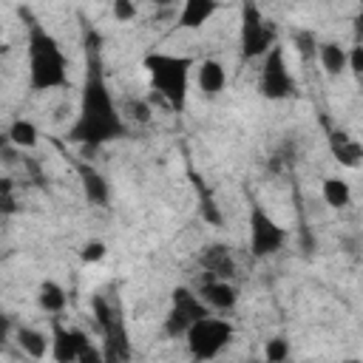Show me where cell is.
Instances as JSON below:
<instances>
[{
    "label": "cell",
    "instance_id": "10",
    "mask_svg": "<svg viewBox=\"0 0 363 363\" xmlns=\"http://www.w3.org/2000/svg\"><path fill=\"white\" fill-rule=\"evenodd\" d=\"M207 303L199 298V292H193L190 286H176L170 295V312L164 318V332L170 337H184V332L201 318L207 315Z\"/></svg>",
    "mask_w": 363,
    "mask_h": 363
},
{
    "label": "cell",
    "instance_id": "11",
    "mask_svg": "<svg viewBox=\"0 0 363 363\" xmlns=\"http://www.w3.org/2000/svg\"><path fill=\"white\" fill-rule=\"evenodd\" d=\"M199 298L207 303V309L216 312H230L238 303V289L233 284V278H213L204 275L199 281Z\"/></svg>",
    "mask_w": 363,
    "mask_h": 363
},
{
    "label": "cell",
    "instance_id": "1",
    "mask_svg": "<svg viewBox=\"0 0 363 363\" xmlns=\"http://www.w3.org/2000/svg\"><path fill=\"white\" fill-rule=\"evenodd\" d=\"M128 136V125L116 108V99L105 82L99 51L88 48V65L79 94V111L74 125L68 128V142L85 145V147H102L108 142H116Z\"/></svg>",
    "mask_w": 363,
    "mask_h": 363
},
{
    "label": "cell",
    "instance_id": "8",
    "mask_svg": "<svg viewBox=\"0 0 363 363\" xmlns=\"http://www.w3.org/2000/svg\"><path fill=\"white\" fill-rule=\"evenodd\" d=\"M286 238H289L286 227H281L258 201H252L250 204V252L255 258L275 255L286 244Z\"/></svg>",
    "mask_w": 363,
    "mask_h": 363
},
{
    "label": "cell",
    "instance_id": "28",
    "mask_svg": "<svg viewBox=\"0 0 363 363\" xmlns=\"http://www.w3.org/2000/svg\"><path fill=\"white\" fill-rule=\"evenodd\" d=\"M11 332H14V323H11V318H9V315L0 309V346H3V343L11 337Z\"/></svg>",
    "mask_w": 363,
    "mask_h": 363
},
{
    "label": "cell",
    "instance_id": "23",
    "mask_svg": "<svg viewBox=\"0 0 363 363\" xmlns=\"http://www.w3.org/2000/svg\"><path fill=\"white\" fill-rule=\"evenodd\" d=\"M111 11H113V20L130 23L136 20V0H111Z\"/></svg>",
    "mask_w": 363,
    "mask_h": 363
},
{
    "label": "cell",
    "instance_id": "21",
    "mask_svg": "<svg viewBox=\"0 0 363 363\" xmlns=\"http://www.w3.org/2000/svg\"><path fill=\"white\" fill-rule=\"evenodd\" d=\"M6 133H9L11 147H20V150H31L40 142V130H37V125L31 119H14Z\"/></svg>",
    "mask_w": 363,
    "mask_h": 363
},
{
    "label": "cell",
    "instance_id": "4",
    "mask_svg": "<svg viewBox=\"0 0 363 363\" xmlns=\"http://www.w3.org/2000/svg\"><path fill=\"white\" fill-rule=\"evenodd\" d=\"M235 337V326L227 320V318H216V315H201L187 332H184V340H187V349L196 360H213L218 357Z\"/></svg>",
    "mask_w": 363,
    "mask_h": 363
},
{
    "label": "cell",
    "instance_id": "15",
    "mask_svg": "<svg viewBox=\"0 0 363 363\" xmlns=\"http://www.w3.org/2000/svg\"><path fill=\"white\" fill-rule=\"evenodd\" d=\"M218 9H221L218 0H184L182 3V11H179V26L196 31L204 23H210L218 14Z\"/></svg>",
    "mask_w": 363,
    "mask_h": 363
},
{
    "label": "cell",
    "instance_id": "12",
    "mask_svg": "<svg viewBox=\"0 0 363 363\" xmlns=\"http://www.w3.org/2000/svg\"><path fill=\"white\" fill-rule=\"evenodd\" d=\"M196 82H199V88H201V94L204 96H218L221 91H224V85H227V68L218 62V60H199L196 65Z\"/></svg>",
    "mask_w": 363,
    "mask_h": 363
},
{
    "label": "cell",
    "instance_id": "14",
    "mask_svg": "<svg viewBox=\"0 0 363 363\" xmlns=\"http://www.w3.org/2000/svg\"><path fill=\"white\" fill-rule=\"evenodd\" d=\"M77 173H79L85 199H88L91 204H108V199H111V184H108V179H105L96 167H91L88 162H77Z\"/></svg>",
    "mask_w": 363,
    "mask_h": 363
},
{
    "label": "cell",
    "instance_id": "5",
    "mask_svg": "<svg viewBox=\"0 0 363 363\" xmlns=\"http://www.w3.org/2000/svg\"><path fill=\"white\" fill-rule=\"evenodd\" d=\"M94 315H96V326L105 337L102 360H128L130 349H128V332L122 323L119 303L108 295H94Z\"/></svg>",
    "mask_w": 363,
    "mask_h": 363
},
{
    "label": "cell",
    "instance_id": "6",
    "mask_svg": "<svg viewBox=\"0 0 363 363\" xmlns=\"http://www.w3.org/2000/svg\"><path fill=\"white\" fill-rule=\"evenodd\" d=\"M48 354L57 360V363H91V360H102V352L94 349L91 337L77 329V326H65L60 320V315L51 318V349Z\"/></svg>",
    "mask_w": 363,
    "mask_h": 363
},
{
    "label": "cell",
    "instance_id": "13",
    "mask_svg": "<svg viewBox=\"0 0 363 363\" xmlns=\"http://www.w3.org/2000/svg\"><path fill=\"white\" fill-rule=\"evenodd\" d=\"M329 150H332L335 162H340L343 167H360V162H363L360 142L346 130H332L329 133Z\"/></svg>",
    "mask_w": 363,
    "mask_h": 363
},
{
    "label": "cell",
    "instance_id": "9",
    "mask_svg": "<svg viewBox=\"0 0 363 363\" xmlns=\"http://www.w3.org/2000/svg\"><path fill=\"white\" fill-rule=\"evenodd\" d=\"M258 91L264 99H286L295 94V79L289 74L284 48L275 43L261 57V74H258Z\"/></svg>",
    "mask_w": 363,
    "mask_h": 363
},
{
    "label": "cell",
    "instance_id": "2",
    "mask_svg": "<svg viewBox=\"0 0 363 363\" xmlns=\"http://www.w3.org/2000/svg\"><path fill=\"white\" fill-rule=\"evenodd\" d=\"M68 57L60 48L57 37L40 23H28V88L31 91H57L68 88Z\"/></svg>",
    "mask_w": 363,
    "mask_h": 363
},
{
    "label": "cell",
    "instance_id": "30",
    "mask_svg": "<svg viewBox=\"0 0 363 363\" xmlns=\"http://www.w3.org/2000/svg\"><path fill=\"white\" fill-rule=\"evenodd\" d=\"M0 37H3V26H0Z\"/></svg>",
    "mask_w": 363,
    "mask_h": 363
},
{
    "label": "cell",
    "instance_id": "3",
    "mask_svg": "<svg viewBox=\"0 0 363 363\" xmlns=\"http://www.w3.org/2000/svg\"><path fill=\"white\" fill-rule=\"evenodd\" d=\"M196 60L193 57H179V54H147L142 60L145 74L150 77L153 91L159 94V99H164L173 111H182L187 102V85H190V71H193Z\"/></svg>",
    "mask_w": 363,
    "mask_h": 363
},
{
    "label": "cell",
    "instance_id": "16",
    "mask_svg": "<svg viewBox=\"0 0 363 363\" xmlns=\"http://www.w3.org/2000/svg\"><path fill=\"white\" fill-rule=\"evenodd\" d=\"M199 261H201V267H204V275H213V278H233V275H235L233 252H230V247H224V244L207 247Z\"/></svg>",
    "mask_w": 363,
    "mask_h": 363
},
{
    "label": "cell",
    "instance_id": "20",
    "mask_svg": "<svg viewBox=\"0 0 363 363\" xmlns=\"http://www.w3.org/2000/svg\"><path fill=\"white\" fill-rule=\"evenodd\" d=\"M14 337H17V346L28 354V357H45L48 354V349H51V337H45L40 329H28V326H20L17 332H14Z\"/></svg>",
    "mask_w": 363,
    "mask_h": 363
},
{
    "label": "cell",
    "instance_id": "18",
    "mask_svg": "<svg viewBox=\"0 0 363 363\" xmlns=\"http://www.w3.org/2000/svg\"><path fill=\"white\" fill-rule=\"evenodd\" d=\"M320 196H323V201H326L332 210H343V207H349V201H352V187H349V182L340 179V176H326V179L320 182Z\"/></svg>",
    "mask_w": 363,
    "mask_h": 363
},
{
    "label": "cell",
    "instance_id": "27",
    "mask_svg": "<svg viewBox=\"0 0 363 363\" xmlns=\"http://www.w3.org/2000/svg\"><path fill=\"white\" fill-rule=\"evenodd\" d=\"M128 111H130V116H133L136 122H147V119H150V113H153V111H150V105H147L145 99H130V108H128Z\"/></svg>",
    "mask_w": 363,
    "mask_h": 363
},
{
    "label": "cell",
    "instance_id": "19",
    "mask_svg": "<svg viewBox=\"0 0 363 363\" xmlns=\"http://www.w3.org/2000/svg\"><path fill=\"white\" fill-rule=\"evenodd\" d=\"M37 303L48 315H62V309L68 306V295L57 281H43L37 286Z\"/></svg>",
    "mask_w": 363,
    "mask_h": 363
},
{
    "label": "cell",
    "instance_id": "7",
    "mask_svg": "<svg viewBox=\"0 0 363 363\" xmlns=\"http://www.w3.org/2000/svg\"><path fill=\"white\" fill-rule=\"evenodd\" d=\"M275 45V26L264 17V11L244 0L241 9V57L244 60H261Z\"/></svg>",
    "mask_w": 363,
    "mask_h": 363
},
{
    "label": "cell",
    "instance_id": "25",
    "mask_svg": "<svg viewBox=\"0 0 363 363\" xmlns=\"http://www.w3.org/2000/svg\"><path fill=\"white\" fill-rule=\"evenodd\" d=\"M286 354H289V346H286V340H284V337L269 340V343H267V349H264V357H267V360H272V363L286 360Z\"/></svg>",
    "mask_w": 363,
    "mask_h": 363
},
{
    "label": "cell",
    "instance_id": "29",
    "mask_svg": "<svg viewBox=\"0 0 363 363\" xmlns=\"http://www.w3.org/2000/svg\"><path fill=\"white\" fill-rule=\"evenodd\" d=\"M153 3H162V6H170L173 0H153Z\"/></svg>",
    "mask_w": 363,
    "mask_h": 363
},
{
    "label": "cell",
    "instance_id": "17",
    "mask_svg": "<svg viewBox=\"0 0 363 363\" xmlns=\"http://www.w3.org/2000/svg\"><path fill=\"white\" fill-rule=\"evenodd\" d=\"M315 60L320 62V68H323L329 77H340V74H346L349 51H346L340 43H318Z\"/></svg>",
    "mask_w": 363,
    "mask_h": 363
},
{
    "label": "cell",
    "instance_id": "26",
    "mask_svg": "<svg viewBox=\"0 0 363 363\" xmlns=\"http://www.w3.org/2000/svg\"><path fill=\"white\" fill-rule=\"evenodd\" d=\"M346 71H352V74L360 79V74H363V48H360V45H352V48H349Z\"/></svg>",
    "mask_w": 363,
    "mask_h": 363
},
{
    "label": "cell",
    "instance_id": "22",
    "mask_svg": "<svg viewBox=\"0 0 363 363\" xmlns=\"http://www.w3.org/2000/svg\"><path fill=\"white\" fill-rule=\"evenodd\" d=\"M108 255V247H105V241H85L82 244V250H79V258H82V264H99L102 258Z\"/></svg>",
    "mask_w": 363,
    "mask_h": 363
},
{
    "label": "cell",
    "instance_id": "24",
    "mask_svg": "<svg viewBox=\"0 0 363 363\" xmlns=\"http://www.w3.org/2000/svg\"><path fill=\"white\" fill-rule=\"evenodd\" d=\"M295 45L301 51L303 60H315V51H318V40L309 34V31H298L295 34Z\"/></svg>",
    "mask_w": 363,
    "mask_h": 363
}]
</instances>
